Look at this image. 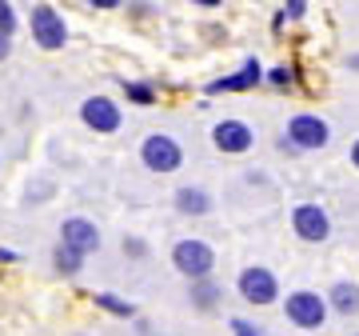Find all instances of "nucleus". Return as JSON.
<instances>
[{"label":"nucleus","mask_w":359,"mask_h":336,"mask_svg":"<svg viewBox=\"0 0 359 336\" xmlns=\"http://www.w3.org/2000/svg\"><path fill=\"white\" fill-rule=\"evenodd\" d=\"M56 264H60V272H68V276H72V272H80V257L76 252H72V248H56Z\"/></svg>","instance_id":"16"},{"label":"nucleus","mask_w":359,"mask_h":336,"mask_svg":"<svg viewBox=\"0 0 359 336\" xmlns=\"http://www.w3.org/2000/svg\"><path fill=\"white\" fill-rule=\"evenodd\" d=\"M8 52H13V40H8V37H4V32H0V60H4Z\"/></svg>","instance_id":"22"},{"label":"nucleus","mask_w":359,"mask_h":336,"mask_svg":"<svg viewBox=\"0 0 359 336\" xmlns=\"http://www.w3.org/2000/svg\"><path fill=\"white\" fill-rule=\"evenodd\" d=\"M176 208L180 212H188V217H204L208 208H212V200H208V193H200V188H180Z\"/></svg>","instance_id":"12"},{"label":"nucleus","mask_w":359,"mask_h":336,"mask_svg":"<svg viewBox=\"0 0 359 336\" xmlns=\"http://www.w3.org/2000/svg\"><path fill=\"white\" fill-rule=\"evenodd\" d=\"M332 309L344 312V316H351V312H359V288L347 285V280H339V285L332 288Z\"/></svg>","instance_id":"13"},{"label":"nucleus","mask_w":359,"mask_h":336,"mask_svg":"<svg viewBox=\"0 0 359 336\" xmlns=\"http://www.w3.org/2000/svg\"><path fill=\"white\" fill-rule=\"evenodd\" d=\"M351 68H359V56H351Z\"/></svg>","instance_id":"25"},{"label":"nucleus","mask_w":359,"mask_h":336,"mask_svg":"<svg viewBox=\"0 0 359 336\" xmlns=\"http://www.w3.org/2000/svg\"><path fill=\"white\" fill-rule=\"evenodd\" d=\"M231 332H236V336H259L256 324H248V321H231Z\"/></svg>","instance_id":"21"},{"label":"nucleus","mask_w":359,"mask_h":336,"mask_svg":"<svg viewBox=\"0 0 359 336\" xmlns=\"http://www.w3.org/2000/svg\"><path fill=\"white\" fill-rule=\"evenodd\" d=\"M13 28H16L13 4H4V0H0V32H4V37H13Z\"/></svg>","instance_id":"18"},{"label":"nucleus","mask_w":359,"mask_h":336,"mask_svg":"<svg viewBox=\"0 0 359 336\" xmlns=\"http://www.w3.org/2000/svg\"><path fill=\"white\" fill-rule=\"evenodd\" d=\"M172 264H176L184 276H192V280H208V272L216 264V252L204 245V240H180L172 248Z\"/></svg>","instance_id":"1"},{"label":"nucleus","mask_w":359,"mask_h":336,"mask_svg":"<svg viewBox=\"0 0 359 336\" xmlns=\"http://www.w3.org/2000/svg\"><path fill=\"white\" fill-rule=\"evenodd\" d=\"M268 80H271V84H276V89H283V84H292V68H287V65L271 68V72H268Z\"/></svg>","instance_id":"19"},{"label":"nucleus","mask_w":359,"mask_h":336,"mask_svg":"<svg viewBox=\"0 0 359 336\" xmlns=\"http://www.w3.org/2000/svg\"><path fill=\"white\" fill-rule=\"evenodd\" d=\"M283 312L299 328H323V321H327V300L320 292H292L287 304H283Z\"/></svg>","instance_id":"3"},{"label":"nucleus","mask_w":359,"mask_h":336,"mask_svg":"<svg viewBox=\"0 0 359 336\" xmlns=\"http://www.w3.org/2000/svg\"><path fill=\"white\" fill-rule=\"evenodd\" d=\"M292 228H295L299 240L320 245V240H327V233H332V220H327V212H323L320 205H299L292 212Z\"/></svg>","instance_id":"7"},{"label":"nucleus","mask_w":359,"mask_h":336,"mask_svg":"<svg viewBox=\"0 0 359 336\" xmlns=\"http://www.w3.org/2000/svg\"><path fill=\"white\" fill-rule=\"evenodd\" d=\"M308 13V4H304V0H292V4H283V20H287V16H292V20H299V16Z\"/></svg>","instance_id":"20"},{"label":"nucleus","mask_w":359,"mask_h":336,"mask_svg":"<svg viewBox=\"0 0 359 336\" xmlns=\"http://www.w3.org/2000/svg\"><path fill=\"white\" fill-rule=\"evenodd\" d=\"M124 89H128V101H136V104H152V89H148V84L132 80V84H124Z\"/></svg>","instance_id":"17"},{"label":"nucleus","mask_w":359,"mask_h":336,"mask_svg":"<svg viewBox=\"0 0 359 336\" xmlns=\"http://www.w3.org/2000/svg\"><path fill=\"white\" fill-rule=\"evenodd\" d=\"M212 141H216L219 153H248L252 141H256V132L248 129L244 120H219L216 132H212Z\"/></svg>","instance_id":"9"},{"label":"nucleus","mask_w":359,"mask_h":336,"mask_svg":"<svg viewBox=\"0 0 359 336\" xmlns=\"http://www.w3.org/2000/svg\"><path fill=\"white\" fill-rule=\"evenodd\" d=\"M192 297H196V309H212V304H216V285H208V280H200V285L192 288Z\"/></svg>","instance_id":"15"},{"label":"nucleus","mask_w":359,"mask_h":336,"mask_svg":"<svg viewBox=\"0 0 359 336\" xmlns=\"http://www.w3.org/2000/svg\"><path fill=\"white\" fill-rule=\"evenodd\" d=\"M0 260H16V252H8V248H0Z\"/></svg>","instance_id":"24"},{"label":"nucleus","mask_w":359,"mask_h":336,"mask_svg":"<svg viewBox=\"0 0 359 336\" xmlns=\"http://www.w3.org/2000/svg\"><path fill=\"white\" fill-rule=\"evenodd\" d=\"M32 40H36L40 49H65V40H68V25H65V16L56 13L52 4H36L32 8Z\"/></svg>","instance_id":"2"},{"label":"nucleus","mask_w":359,"mask_h":336,"mask_svg":"<svg viewBox=\"0 0 359 336\" xmlns=\"http://www.w3.org/2000/svg\"><path fill=\"white\" fill-rule=\"evenodd\" d=\"M140 156L144 164L152 168V172H176L180 160H184V153H180V144L172 141V136H164V132H156V136H148V141L140 144Z\"/></svg>","instance_id":"4"},{"label":"nucleus","mask_w":359,"mask_h":336,"mask_svg":"<svg viewBox=\"0 0 359 336\" xmlns=\"http://www.w3.org/2000/svg\"><path fill=\"white\" fill-rule=\"evenodd\" d=\"M259 80H264V68H259V60L252 56L236 77H219V80H212L208 84V92H248V89H256Z\"/></svg>","instance_id":"11"},{"label":"nucleus","mask_w":359,"mask_h":336,"mask_svg":"<svg viewBox=\"0 0 359 336\" xmlns=\"http://www.w3.org/2000/svg\"><path fill=\"white\" fill-rule=\"evenodd\" d=\"M60 245L72 248L76 257H88V252H96L100 248V233H96V224L84 217H72L60 224Z\"/></svg>","instance_id":"8"},{"label":"nucleus","mask_w":359,"mask_h":336,"mask_svg":"<svg viewBox=\"0 0 359 336\" xmlns=\"http://www.w3.org/2000/svg\"><path fill=\"white\" fill-rule=\"evenodd\" d=\"M351 164H355V168H359V141H355V144H351Z\"/></svg>","instance_id":"23"},{"label":"nucleus","mask_w":359,"mask_h":336,"mask_svg":"<svg viewBox=\"0 0 359 336\" xmlns=\"http://www.w3.org/2000/svg\"><path fill=\"white\" fill-rule=\"evenodd\" d=\"M80 117H84V124L96 129V132H116L120 129V108H116L108 96H92V101H84Z\"/></svg>","instance_id":"10"},{"label":"nucleus","mask_w":359,"mask_h":336,"mask_svg":"<svg viewBox=\"0 0 359 336\" xmlns=\"http://www.w3.org/2000/svg\"><path fill=\"white\" fill-rule=\"evenodd\" d=\"M327 120L311 117V112H299V117L287 120V144L292 148H323L327 144Z\"/></svg>","instance_id":"6"},{"label":"nucleus","mask_w":359,"mask_h":336,"mask_svg":"<svg viewBox=\"0 0 359 336\" xmlns=\"http://www.w3.org/2000/svg\"><path fill=\"white\" fill-rule=\"evenodd\" d=\"M240 297L248 304H271V300L280 297V285H276V276L264 264H252V269L240 272Z\"/></svg>","instance_id":"5"},{"label":"nucleus","mask_w":359,"mask_h":336,"mask_svg":"<svg viewBox=\"0 0 359 336\" xmlns=\"http://www.w3.org/2000/svg\"><path fill=\"white\" fill-rule=\"evenodd\" d=\"M96 304H100L104 312H112V316H132V304L128 300H120V297H112V292H100V297H96Z\"/></svg>","instance_id":"14"}]
</instances>
